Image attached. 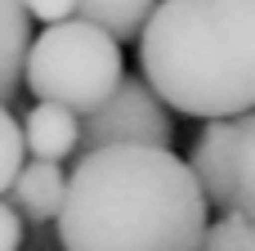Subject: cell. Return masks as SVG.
I'll list each match as a JSON object with an SVG mask.
<instances>
[{"label": "cell", "mask_w": 255, "mask_h": 251, "mask_svg": "<svg viewBox=\"0 0 255 251\" xmlns=\"http://www.w3.org/2000/svg\"><path fill=\"white\" fill-rule=\"evenodd\" d=\"M63 251H197L206 198L170 148H94L63 175Z\"/></svg>", "instance_id": "obj_1"}, {"label": "cell", "mask_w": 255, "mask_h": 251, "mask_svg": "<svg viewBox=\"0 0 255 251\" xmlns=\"http://www.w3.org/2000/svg\"><path fill=\"white\" fill-rule=\"evenodd\" d=\"M251 112L206 121V130L193 144V157L184 162L206 198V207H220L224 216H247L255 207V180H251Z\"/></svg>", "instance_id": "obj_4"}, {"label": "cell", "mask_w": 255, "mask_h": 251, "mask_svg": "<svg viewBox=\"0 0 255 251\" xmlns=\"http://www.w3.org/2000/svg\"><path fill=\"white\" fill-rule=\"evenodd\" d=\"M18 166H22V135H18L13 112H9V108H0V193L13 184Z\"/></svg>", "instance_id": "obj_11"}, {"label": "cell", "mask_w": 255, "mask_h": 251, "mask_svg": "<svg viewBox=\"0 0 255 251\" xmlns=\"http://www.w3.org/2000/svg\"><path fill=\"white\" fill-rule=\"evenodd\" d=\"M121 76H126L121 45L103 27L81 18L54 22L36 40H27L18 72V81L40 103L67 108L72 117H90L94 108H103V99L117 90Z\"/></svg>", "instance_id": "obj_3"}, {"label": "cell", "mask_w": 255, "mask_h": 251, "mask_svg": "<svg viewBox=\"0 0 255 251\" xmlns=\"http://www.w3.org/2000/svg\"><path fill=\"white\" fill-rule=\"evenodd\" d=\"M22 247V220H18V211L0 198V251H18Z\"/></svg>", "instance_id": "obj_13"}, {"label": "cell", "mask_w": 255, "mask_h": 251, "mask_svg": "<svg viewBox=\"0 0 255 251\" xmlns=\"http://www.w3.org/2000/svg\"><path fill=\"white\" fill-rule=\"evenodd\" d=\"M18 135H22V153H31V162L63 166V157H72L81 148V117H72L67 108H54V103H36L27 112V121L18 126Z\"/></svg>", "instance_id": "obj_6"}, {"label": "cell", "mask_w": 255, "mask_h": 251, "mask_svg": "<svg viewBox=\"0 0 255 251\" xmlns=\"http://www.w3.org/2000/svg\"><path fill=\"white\" fill-rule=\"evenodd\" d=\"M152 4H157V0H76V18L103 27V31L121 45V40H130V36H139V27H143V18L152 13Z\"/></svg>", "instance_id": "obj_9"}, {"label": "cell", "mask_w": 255, "mask_h": 251, "mask_svg": "<svg viewBox=\"0 0 255 251\" xmlns=\"http://www.w3.org/2000/svg\"><path fill=\"white\" fill-rule=\"evenodd\" d=\"M139 72L157 103L184 117L251 112V0H157L139 27Z\"/></svg>", "instance_id": "obj_2"}, {"label": "cell", "mask_w": 255, "mask_h": 251, "mask_svg": "<svg viewBox=\"0 0 255 251\" xmlns=\"http://www.w3.org/2000/svg\"><path fill=\"white\" fill-rule=\"evenodd\" d=\"M197 251H251V220L247 216H220L202 229Z\"/></svg>", "instance_id": "obj_10"}, {"label": "cell", "mask_w": 255, "mask_h": 251, "mask_svg": "<svg viewBox=\"0 0 255 251\" xmlns=\"http://www.w3.org/2000/svg\"><path fill=\"white\" fill-rule=\"evenodd\" d=\"M27 40H31V18L22 13V0H0V108L18 99Z\"/></svg>", "instance_id": "obj_8"}, {"label": "cell", "mask_w": 255, "mask_h": 251, "mask_svg": "<svg viewBox=\"0 0 255 251\" xmlns=\"http://www.w3.org/2000/svg\"><path fill=\"white\" fill-rule=\"evenodd\" d=\"M22 13L27 18H40V22H67L76 18V0H22Z\"/></svg>", "instance_id": "obj_12"}, {"label": "cell", "mask_w": 255, "mask_h": 251, "mask_svg": "<svg viewBox=\"0 0 255 251\" xmlns=\"http://www.w3.org/2000/svg\"><path fill=\"white\" fill-rule=\"evenodd\" d=\"M9 189H13L18 220L45 225V220L58 216V202H63V166H54V162H22Z\"/></svg>", "instance_id": "obj_7"}, {"label": "cell", "mask_w": 255, "mask_h": 251, "mask_svg": "<svg viewBox=\"0 0 255 251\" xmlns=\"http://www.w3.org/2000/svg\"><path fill=\"white\" fill-rule=\"evenodd\" d=\"M170 112L157 103V94L143 85V76H121L117 90L103 99V108H94L81 121V144L94 148H117V144H134V148H170Z\"/></svg>", "instance_id": "obj_5"}]
</instances>
